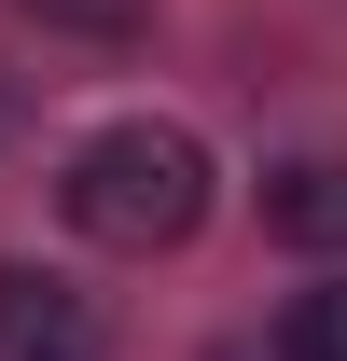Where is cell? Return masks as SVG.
<instances>
[{"label": "cell", "instance_id": "5b68a950", "mask_svg": "<svg viewBox=\"0 0 347 361\" xmlns=\"http://www.w3.org/2000/svg\"><path fill=\"white\" fill-rule=\"evenodd\" d=\"M153 0H28V28H84V42H126Z\"/></svg>", "mask_w": 347, "mask_h": 361}, {"label": "cell", "instance_id": "6da1fadb", "mask_svg": "<svg viewBox=\"0 0 347 361\" xmlns=\"http://www.w3.org/2000/svg\"><path fill=\"white\" fill-rule=\"evenodd\" d=\"M56 209L97 236V250H181V236L209 223V153L181 126H97L56 180Z\"/></svg>", "mask_w": 347, "mask_h": 361}, {"label": "cell", "instance_id": "3957f363", "mask_svg": "<svg viewBox=\"0 0 347 361\" xmlns=\"http://www.w3.org/2000/svg\"><path fill=\"white\" fill-rule=\"evenodd\" d=\"M264 223L292 236V250H347V153H305V167L264 180Z\"/></svg>", "mask_w": 347, "mask_h": 361}, {"label": "cell", "instance_id": "277c9868", "mask_svg": "<svg viewBox=\"0 0 347 361\" xmlns=\"http://www.w3.org/2000/svg\"><path fill=\"white\" fill-rule=\"evenodd\" d=\"M278 361H347V278L292 292V319H278Z\"/></svg>", "mask_w": 347, "mask_h": 361}, {"label": "cell", "instance_id": "7a4b0ae2", "mask_svg": "<svg viewBox=\"0 0 347 361\" xmlns=\"http://www.w3.org/2000/svg\"><path fill=\"white\" fill-rule=\"evenodd\" d=\"M0 361H111V348H97V319L70 306L56 278L0 264Z\"/></svg>", "mask_w": 347, "mask_h": 361}]
</instances>
